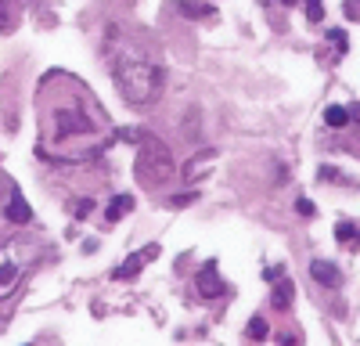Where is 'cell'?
I'll return each mask as SVG.
<instances>
[{
    "instance_id": "cell-21",
    "label": "cell",
    "mask_w": 360,
    "mask_h": 346,
    "mask_svg": "<svg viewBox=\"0 0 360 346\" xmlns=\"http://www.w3.org/2000/svg\"><path fill=\"white\" fill-rule=\"evenodd\" d=\"M281 4H295V0H281Z\"/></svg>"
},
{
    "instance_id": "cell-17",
    "label": "cell",
    "mask_w": 360,
    "mask_h": 346,
    "mask_svg": "<svg viewBox=\"0 0 360 346\" xmlns=\"http://www.w3.org/2000/svg\"><path fill=\"white\" fill-rule=\"evenodd\" d=\"M328 40H332V44L339 47V54L346 51V33H339V29H332V33H328Z\"/></svg>"
},
{
    "instance_id": "cell-2",
    "label": "cell",
    "mask_w": 360,
    "mask_h": 346,
    "mask_svg": "<svg viewBox=\"0 0 360 346\" xmlns=\"http://www.w3.org/2000/svg\"><path fill=\"white\" fill-rule=\"evenodd\" d=\"M112 76L130 105H152L162 94V83H166L155 58H148L141 47H134L127 40H119L112 47Z\"/></svg>"
},
{
    "instance_id": "cell-20",
    "label": "cell",
    "mask_w": 360,
    "mask_h": 346,
    "mask_svg": "<svg viewBox=\"0 0 360 346\" xmlns=\"http://www.w3.org/2000/svg\"><path fill=\"white\" fill-rule=\"evenodd\" d=\"M349 115H356V123H360V105H349Z\"/></svg>"
},
{
    "instance_id": "cell-3",
    "label": "cell",
    "mask_w": 360,
    "mask_h": 346,
    "mask_svg": "<svg viewBox=\"0 0 360 346\" xmlns=\"http://www.w3.org/2000/svg\"><path fill=\"white\" fill-rule=\"evenodd\" d=\"M137 177H141V184L144 188H159L166 177H169V169H173V162H169V152L162 148L159 141H148L144 148L137 152Z\"/></svg>"
},
{
    "instance_id": "cell-6",
    "label": "cell",
    "mask_w": 360,
    "mask_h": 346,
    "mask_svg": "<svg viewBox=\"0 0 360 346\" xmlns=\"http://www.w3.org/2000/svg\"><path fill=\"white\" fill-rule=\"evenodd\" d=\"M310 278H314V281H321L324 288H335V285L342 281L339 267H335V264H324V260H314V264H310Z\"/></svg>"
},
{
    "instance_id": "cell-12",
    "label": "cell",
    "mask_w": 360,
    "mask_h": 346,
    "mask_svg": "<svg viewBox=\"0 0 360 346\" xmlns=\"http://www.w3.org/2000/svg\"><path fill=\"white\" fill-rule=\"evenodd\" d=\"M18 18V0H0V33H8Z\"/></svg>"
},
{
    "instance_id": "cell-16",
    "label": "cell",
    "mask_w": 360,
    "mask_h": 346,
    "mask_svg": "<svg viewBox=\"0 0 360 346\" xmlns=\"http://www.w3.org/2000/svg\"><path fill=\"white\" fill-rule=\"evenodd\" d=\"M295 210H299V213H303V217H314V213H317L310 198H299V202H295Z\"/></svg>"
},
{
    "instance_id": "cell-1",
    "label": "cell",
    "mask_w": 360,
    "mask_h": 346,
    "mask_svg": "<svg viewBox=\"0 0 360 346\" xmlns=\"http://www.w3.org/2000/svg\"><path fill=\"white\" fill-rule=\"evenodd\" d=\"M37 115H40V152L51 159H94L112 144V123L94 91L69 76L51 72L40 79L37 91Z\"/></svg>"
},
{
    "instance_id": "cell-13",
    "label": "cell",
    "mask_w": 360,
    "mask_h": 346,
    "mask_svg": "<svg viewBox=\"0 0 360 346\" xmlns=\"http://www.w3.org/2000/svg\"><path fill=\"white\" fill-rule=\"evenodd\" d=\"M270 300H274L278 310H288L292 307V281L285 274H281V285H274V296H270Z\"/></svg>"
},
{
    "instance_id": "cell-19",
    "label": "cell",
    "mask_w": 360,
    "mask_h": 346,
    "mask_svg": "<svg viewBox=\"0 0 360 346\" xmlns=\"http://www.w3.org/2000/svg\"><path fill=\"white\" fill-rule=\"evenodd\" d=\"M281 346H299V339H295V335H285V339H281Z\"/></svg>"
},
{
    "instance_id": "cell-11",
    "label": "cell",
    "mask_w": 360,
    "mask_h": 346,
    "mask_svg": "<svg viewBox=\"0 0 360 346\" xmlns=\"http://www.w3.org/2000/svg\"><path fill=\"white\" fill-rule=\"evenodd\" d=\"M148 256H155V249H144V252H137V256H130V260H127V264H123V267H119V271H115V278H130V274H137V271L144 267V260H148Z\"/></svg>"
},
{
    "instance_id": "cell-8",
    "label": "cell",
    "mask_w": 360,
    "mask_h": 346,
    "mask_svg": "<svg viewBox=\"0 0 360 346\" xmlns=\"http://www.w3.org/2000/svg\"><path fill=\"white\" fill-rule=\"evenodd\" d=\"M335 238L342 242V245H360V224H353V220H339L335 224Z\"/></svg>"
},
{
    "instance_id": "cell-10",
    "label": "cell",
    "mask_w": 360,
    "mask_h": 346,
    "mask_svg": "<svg viewBox=\"0 0 360 346\" xmlns=\"http://www.w3.org/2000/svg\"><path fill=\"white\" fill-rule=\"evenodd\" d=\"M324 123L332 127V130H346L349 127V108L346 105H332V108L324 112Z\"/></svg>"
},
{
    "instance_id": "cell-15",
    "label": "cell",
    "mask_w": 360,
    "mask_h": 346,
    "mask_svg": "<svg viewBox=\"0 0 360 346\" xmlns=\"http://www.w3.org/2000/svg\"><path fill=\"white\" fill-rule=\"evenodd\" d=\"M307 15H310V22H321V18H324L321 0H307Z\"/></svg>"
},
{
    "instance_id": "cell-18",
    "label": "cell",
    "mask_w": 360,
    "mask_h": 346,
    "mask_svg": "<svg viewBox=\"0 0 360 346\" xmlns=\"http://www.w3.org/2000/svg\"><path fill=\"white\" fill-rule=\"evenodd\" d=\"M90 206H94V202H90V198L76 202V217H86V213H90Z\"/></svg>"
},
{
    "instance_id": "cell-9",
    "label": "cell",
    "mask_w": 360,
    "mask_h": 346,
    "mask_svg": "<svg viewBox=\"0 0 360 346\" xmlns=\"http://www.w3.org/2000/svg\"><path fill=\"white\" fill-rule=\"evenodd\" d=\"M130 210H134V198H130V195H115V198L108 202V213H105V217H108V224H115V220H123Z\"/></svg>"
},
{
    "instance_id": "cell-7",
    "label": "cell",
    "mask_w": 360,
    "mask_h": 346,
    "mask_svg": "<svg viewBox=\"0 0 360 346\" xmlns=\"http://www.w3.org/2000/svg\"><path fill=\"white\" fill-rule=\"evenodd\" d=\"M8 220L11 224H29V217H33V210H29V202L22 198V191H11V202H8Z\"/></svg>"
},
{
    "instance_id": "cell-14",
    "label": "cell",
    "mask_w": 360,
    "mask_h": 346,
    "mask_svg": "<svg viewBox=\"0 0 360 346\" xmlns=\"http://www.w3.org/2000/svg\"><path fill=\"white\" fill-rule=\"evenodd\" d=\"M249 335H252V339H266V321H263V317H252Z\"/></svg>"
},
{
    "instance_id": "cell-4",
    "label": "cell",
    "mask_w": 360,
    "mask_h": 346,
    "mask_svg": "<svg viewBox=\"0 0 360 346\" xmlns=\"http://www.w3.org/2000/svg\"><path fill=\"white\" fill-rule=\"evenodd\" d=\"M195 293L205 296V300L224 296V281H220V274H217V264H205V267L195 274Z\"/></svg>"
},
{
    "instance_id": "cell-5",
    "label": "cell",
    "mask_w": 360,
    "mask_h": 346,
    "mask_svg": "<svg viewBox=\"0 0 360 346\" xmlns=\"http://www.w3.org/2000/svg\"><path fill=\"white\" fill-rule=\"evenodd\" d=\"M18 278H22V264L11 256V249H0V300L18 285Z\"/></svg>"
}]
</instances>
